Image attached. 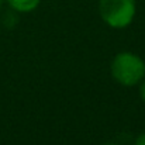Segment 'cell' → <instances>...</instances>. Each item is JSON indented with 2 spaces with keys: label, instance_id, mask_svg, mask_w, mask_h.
<instances>
[{
  "label": "cell",
  "instance_id": "obj_6",
  "mask_svg": "<svg viewBox=\"0 0 145 145\" xmlns=\"http://www.w3.org/2000/svg\"><path fill=\"white\" fill-rule=\"evenodd\" d=\"M104 145H120V144H117V142H106Z\"/></svg>",
  "mask_w": 145,
  "mask_h": 145
},
{
  "label": "cell",
  "instance_id": "obj_4",
  "mask_svg": "<svg viewBox=\"0 0 145 145\" xmlns=\"http://www.w3.org/2000/svg\"><path fill=\"white\" fill-rule=\"evenodd\" d=\"M138 92H140V97L141 100L145 103V78L140 82V88H138Z\"/></svg>",
  "mask_w": 145,
  "mask_h": 145
},
{
  "label": "cell",
  "instance_id": "obj_5",
  "mask_svg": "<svg viewBox=\"0 0 145 145\" xmlns=\"http://www.w3.org/2000/svg\"><path fill=\"white\" fill-rule=\"evenodd\" d=\"M134 145H145V133L140 134V135L137 137V140H135Z\"/></svg>",
  "mask_w": 145,
  "mask_h": 145
},
{
  "label": "cell",
  "instance_id": "obj_1",
  "mask_svg": "<svg viewBox=\"0 0 145 145\" xmlns=\"http://www.w3.org/2000/svg\"><path fill=\"white\" fill-rule=\"evenodd\" d=\"M110 72L118 85L125 88L137 86L145 78V61L137 54L123 51L114 56Z\"/></svg>",
  "mask_w": 145,
  "mask_h": 145
},
{
  "label": "cell",
  "instance_id": "obj_7",
  "mask_svg": "<svg viewBox=\"0 0 145 145\" xmlns=\"http://www.w3.org/2000/svg\"><path fill=\"white\" fill-rule=\"evenodd\" d=\"M3 3H4V0H0V10H1V7H3Z\"/></svg>",
  "mask_w": 145,
  "mask_h": 145
},
{
  "label": "cell",
  "instance_id": "obj_2",
  "mask_svg": "<svg viewBox=\"0 0 145 145\" xmlns=\"http://www.w3.org/2000/svg\"><path fill=\"white\" fill-rule=\"evenodd\" d=\"M137 13L135 0H99V14L111 28L128 27Z\"/></svg>",
  "mask_w": 145,
  "mask_h": 145
},
{
  "label": "cell",
  "instance_id": "obj_3",
  "mask_svg": "<svg viewBox=\"0 0 145 145\" xmlns=\"http://www.w3.org/2000/svg\"><path fill=\"white\" fill-rule=\"evenodd\" d=\"M10 6V8L16 13H30V11H34L41 0H6Z\"/></svg>",
  "mask_w": 145,
  "mask_h": 145
}]
</instances>
